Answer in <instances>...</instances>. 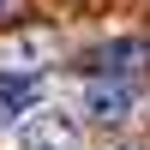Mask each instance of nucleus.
I'll list each match as a JSON object with an SVG mask.
<instances>
[{
  "label": "nucleus",
  "instance_id": "obj_5",
  "mask_svg": "<svg viewBox=\"0 0 150 150\" xmlns=\"http://www.w3.org/2000/svg\"><path fill=\"white\" fill-rule=\"evenodd\" d=\"M6 54H30V60H36V54H48V36H18Z\"/></svg>",
  "mask_w": 150,
  "mask_h": 150
},
{
  "label": "nucleus",
  "instance_id": "obj_3",
  "mask_svg": "<svg viewBox=\"0 0 150 150\" xmlns=\"http://www.w3.org/2000/svg\"><path fill=\"white\" fill-rule=\"evenodd\" d=\"M36 102H42V78L36 72H18V66L0 72V108L6 114H30Z\"/></svg>",
  "mask_w": 150,
  "mask_h": 150
},
{
  "label": "nucleus",
  "instance_id": "obj_2",
  "mask_svg": "<svg viewBox=\"0 0 150 150\" xmlns=\"http://www.w3.org/2000/svg\"><path fill=\"white\" fill-rule=\"evenodd\" d=\"M12 144L18 150H78V126H72L66 114H30Z\"/></svg>",
  "mask_w": 150,
  "mask_h": 150
},
{
  "label": "nucleus",
  "instance_id": "obj_7",
  "mask_svg": "<svg viewBox=\"0 0 150 150\" xmlns=\"http://www.w3.org/2000/svg\"><path fill=\"white\" fill-rule=\"evenodd\" d=\"M0 6H6V0H0Z\"/></svg>",
  "mask_w": 150,
  "mask_h": 150
},
{
  "label": "nucleus",
  "instance_id": "obj_4",
  "mask_svg": "<svg viewBox=\"0 0 150 150\" xmlns=\"http://www.w3.org/2000/svg\"><path fill=\"white\" fill-rule=\"evenodd\" d=\"M138 60H150V42H108L102 54H96V66H102V78H126L132 84Z\"/></svg>",
  "mask_w": 150,
  "mask_h": 150
},
{
  "label": "nucleus",
  "instance_id": "obj_6",
  "mask_svg": "<svg viewBox=\"0 0 150 150\" xmlns=\"http://www.w3.org/2000/svg\"><path fill=\"white\" fill-rule=\"evenodd\" d=\"M126 150H144V144H126Z\"/></svg>",
  "mask_w": 150,
  "mask_h": 150
},
{
  "label": "nucleus",
  "instance_id": "obj_1",
  "mask_svg": "<svg viewBox=\"0 0 150 150\" xmlns=\"http://www.w3.org/2000/svg\"><path fill=\"white\" fill-rule=\"evenodd\" d=\"M84 114H90L96 126H120V120L132 114V84L126 78H90L84 84Z\"/></svg>",
  "mask_w": 150,
  "mask_h": 150
}]
</instances>
